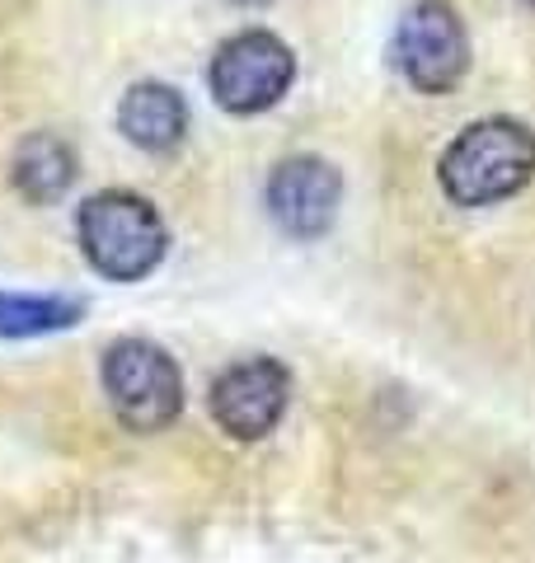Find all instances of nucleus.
Segmentation results:
<instances>
[{
    "mask_svg": "<svg viewBox=\"0 0 535 563\" xmlns=\"http://www.w3.org/2000/svg\"><path fill=\"white\" fill-rule=\"evenodd\" d=\"M535 179V132L516 118H479L460 128L437 161V184L456 207H493Z\"/></svg>",
    "mask_w": 535,
    "mask_h": 563,
    "instance_id": "f257e3e1",
    "label": "nucleus"
},
{
    "mask_svg": "<svg viewBox=\"0 0 535 563\" xmlns=\"http://www.w3.org/2000/svg\"><path fill=\"white\" fill-rule=\"evenodd\" d=\"M80 250L89 268L109 282H141L151 277L170 250L165 217L151 198L128 188H103L80 207Z\"/></svg>",
    "mask_w": 535,
    "mask_h": 563,
    "instance_id": "f03ea898",
    "label": "nucleus"
},
{
    "mask_svg": "<svg viewBox=\"0 0 535 563\" xmlns=\"http://www.w3.org/2000/svg\"><path fill=\"white\" fill-rule=\"evenodd\" d=\"M103 395L128 432H165L184 413L178 362L151 339H118L103 352Z\"/></svg>",
    "mask_w": 535,
    "mask_h": 563,
    "instance_id": "7ed1b4c3",
    "label": "nucleus"
},
{
    "mask_svg": "<svg viewBox=\"0 0 535 563\" xmlns=\"http://www.w3.org/2000/svg\"><path fill=\"white\" fill-rule=\"evenodd\" d=\"M292 80H296L292 47L268 29H244L236 38H226L207 66L211 99H217L226 113H240V118L268 113L273 103H282V95L292 90Z\"/></svg>",
    "mask_w": 535,
    "mask_h": 563,
    "instance_id": "20e7f679",
    "label": "nucleus"
},
{
    "mask_svg": "<svg viewBox=\"0 0 535 563\" xmlns=\"http://www.w3.org/2000/svg\"><path fill=\"white\" fill-rule=\"evenodd\" d=\"M395 66L418 95H451L470 70V33L451 0H414L395 29Z\"/></svg>",
    "mask_w": 535,
    "mask_h": 563,
    "instance_id": "39448f33",
    "label": "nucleus"
},
{
    "mask_svg": "<svg viewBox=\"0 0 535 563\" xmlns=\"http://www.w3.org/2000/svg\"><path fill=\"white\" fill-rule=\"evenodd\" d=\"M292 399V372L277 357H244L230 362L226 372L211 380L207 409L217 428L236 442H259L282 422Z\"/></svg>",
    "mask_w": 535,
    "mask_h": 563,
    "instance_id": "423d86ee",
    "label": "nucleus"
},
{
    "mask_svg": "<svg viewBox=\"0 0 535 563\" xmlns=\"http://www.w3.org/2000/svg\"><path fill=\"white\" fill-rule=\"evenodd\" d=\"M343 174L319 155H287L268 174V211L292 240H319L338 217Z\"/></svg>",
    "mask_w": 535,
    "mask_h": 563,
    "instance_id": "0eeeda50",
    "label": "nucleus"
},
{
    "mask_svg": "<svg viewBox=\"0 0 535 563\" xmlns=\"http://www.w3.org/2000/svg\"><path fill=\"white\" fill-rule=\"evenodd\" d=\"M118 128L132 146L151 151V155H165L188 132V103L165 80H141L118 103Z\"/></svg>",
    "mask_w": 535,
    "mask_h": 563,
    "instance_id": "6e6552de",
    "label": "nucleus"
},
{
    "mask_svg": "<svg viewBox=\"0 0 535 563\" xmlns=\"http://www.w3.org/2000/svg\"><path fill=\"white\" fill-rule=\"evenodd\" d=\"M10 184L20 188L29 202H57V198H66V188L76 184V151H70L57 132H29L20 146H14Z\"/></svg>",
    "mask_w": 535,
    "mask_h": 563,
    "instance_id": "1a4fd4ad",
    "label": "nucleus"
},
{
    "mask_svg": "<svg viewBox=\"0 0 535 563\" xmlns=\"http://www.w3.org/2000/svg\"><path fill=\"white\" fill-rule=\"evenodd\" d=\"M80 320H85L80 296L0 291V339H43V333L76 329Z\"/></svg>",
    "mask_w": 535,
    "mask_h": 563,
    "instance_id": "9d476101",
    "label": "nucleus"
},
{
    "mask_svg": "<svg viewBox=\"0 0 535 563\" xmlns=\"http://www.w3.org/2000/svg\"><path fill=\"white\" fill-rule=\"evenodd\" d=\"M240 5H263V0H240Z\"/></svg>",
    "mask_w": 535,
    "mask_h": 563,
    "instance_id": "9b49d317",
    "label": "nucleus"
},
{
    "mask_svg": "<svg viewBox=\"0 0 535 563\" xmlns=\"http://www.w3.org/2000/svg\"><path fill=\"white\" fill-rule=\"evenodd\" d=\"M526 5H535V0H526Z\"/></svg>",
    "mask_w": 535,
    "mask_h": 563,
    "instance_id": "f8f14e48",
    "label": "nucleus"
}]
</instances>
